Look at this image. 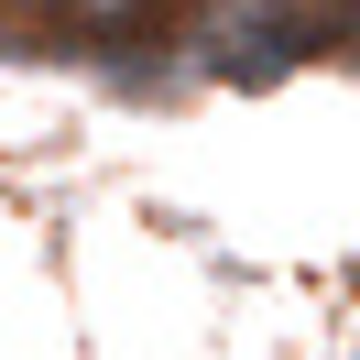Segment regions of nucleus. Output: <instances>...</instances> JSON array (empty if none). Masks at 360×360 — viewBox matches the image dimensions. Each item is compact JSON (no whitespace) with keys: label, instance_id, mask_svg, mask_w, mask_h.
I'll return each instance as SVG.
<instances>
[{"label":"nucleus","instance_id":"nucleus-1","mask_svg":"<svg viewBox=\"0 0 360 360\" xmlns=\"http://www.w3.org/2000/svg\"><path fill=\"white\" fill-rule=\"evenodd\" d=\"M306 44H316V33L284 22L273 0H251V11H219V22H207V66H219V77H284Z\"/></svg>","mask_w":360,"mask_h":360}]
</instances>
